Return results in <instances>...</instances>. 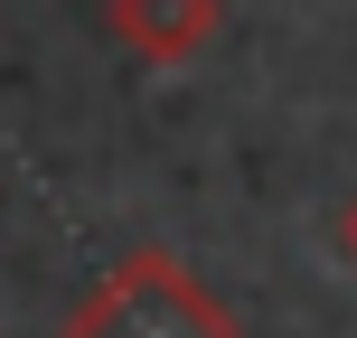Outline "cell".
Segmentation results:
<instances>
[{
	"label": "cell",
	"mask_w": 357,
	"mask_h": 338,
	"mask_svg": "<svg viewBox=\"0 0 357 338\" xmlns=\"http://www.w3.org/2000/svg\"><path fill=\"white\" fill-rule=\"evenodd\" d=\"M66 338H235V320L197 291V272L178 254H132L85 310H75Z\"/></svg>",
	"instance_id": "cell-1"
},
{
	"label": "cell",
	"mask_w": 357,
	"mask_h": 338,
	"mask_svg": "<svg viewBox=\"0 0 357 338\" xmlns=\"http://www.w3.org/2000/svg\"><path fill=\"white\" fill-rule=\"evenodd\" d=\"M113 38H123L142 66H188L216 38V0H113Z\"/></svg>",
	"instance_id": "cell-2"
},
{
	"label": "cell",
	"mask_w": 357,
	"mask_h": 338,
	"mask_svg": "<svg viewBox=\"0 0 357 338\" xmlns=\"http://www.w3.org/2000/svg\"><path fill=\"white\" fill-rule=\"evenodd\" d=\"M339 254H348V263H357V197H348V207H339Z\"/></svg>",
	"instance_id": "cell-3"
}]
</instances>
